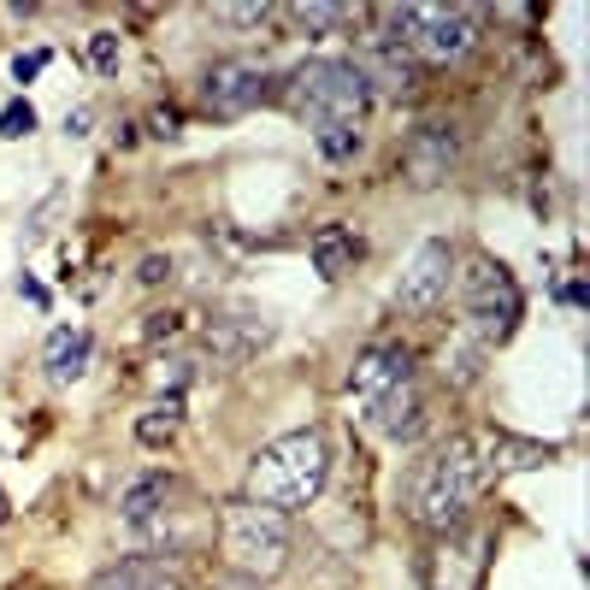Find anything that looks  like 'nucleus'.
Here are the masks:
<instances>
[{"instance_id":"nucleus-1","label":"nucleus","mask_w":590,"mask_h":590,"mask_svg":"<svg viewBox=\"0 0 590 590\" xmlns=\"http://www.w3.org/2000/svg\"><path fill=\"white\" fill-rule=\"evenodd\" d=\"M555 443H531L514 438V431L478 425V431H455V438L431 443L420 461L402 473V514L420 531H455L466 526V514L478 508V496L502 484L508 473H531V466H549Z\"/></svg>"},{"instance_id":"nucleus-2","label":"nucleus","mask_w":590,"mask_h":590,"mask_svg":"<svg viewBox=\"0 0 590 590\" xmlns=\"http://www.w3.org/2000/svg\"><path fill=\"white\" fill-rule=\"evenodd\" d=\"M331 484V443L325 431H284V438L260 443L249 461V478H242V502L272 514H295V508H314Z\"/></svg>"},{"instance_id":"nucleus-3","label":"nucleus","mask_w":590,"mask_h":590,"mask_svg":"<svg viewBox=\"0 0 590 590\" xmlns=\"http://www.w3.org/2000/svg\"><path fill=\"white\" fill-rule=\"evenodd\" d=\"M367 77L355 72V60H331V54H314L302 60L284 83V107L302 118L307 130H355V118L367 113Z\"/></svg>"},{"instance_id":"nucleus-4","label":"nucleus","mask_w":590,"mask_h":590,"mask_svg":"<svg viewBox=\"0 0 590 590\" xmlns=\"http://www.w3.org/2000/svg\"><path fill=\"white\" fill-rule=\"evenodd\" d=\"M219 561L236 579H277L289 567V514L254 508V502H231L219 514Z\"/></svg>"},{"instance_id":"nucleus-5","label":"nucleus","mask_w":590,"mask_h":590,"mask_svg":"<svg viewBox=\"0 0 590 590\" xmlns=\"http://www.w3.org/2000/svg\"><path fill=\"white\" fill-rule=\"evenodd\" d=\"M455 284H461L466 337L484 343V349H491V343H508L514 325H519V314H526L514 272L502 266V260H491V254H473V260H466V272H455Z\"/></svg>"},{"instance_id":"nucleus-6","label":"nucleus","mask_w":590,"mask_h":590,"mask_svg":"<svg viewBox=\"0 0 590 590\" xmlns=\"http://www.w3.org/2000/svg\"><path fill=\"white\" fill-rule=\"evenodd\" d=\"M491 549H496V537L484 526L438 531L420 561V584L425 590H484V579H491Z\"/></svg>"},{"instance_id":"nucleus-7","label":"nucleus","mask_w":590,"mask_h":590,"mask_svg":"<svg viewBox=\"0 0 590 590\" xmlns=\"http://www.w3.org/2000/svg\"><path fill=\"white\" fill-rule=\"evenodd\" d=\"M449 284H455V249L443 236H425L420 249L408 254L402 277H396V307L402 314H438L449 302Z\"/></svg>"},{"instance_id":"nucleus-8","label":"nucleus","mask_w":590,"mask_h":590,"mask_svg":"<svg viewBox=\"0 0 590 590\" xmlns=\"http://www.w3.org/2000/svg\"><path fill=\"white\" fill-rule=\"evenodd\" d=\"M266 95H272V72L254 60H219V65H207V77H201V107L213 118H242Z\"/></svg>"},{"instance_id":"nucleus-9","label":"nucleus","mask_w":590,"mask_h":590,"mask_svg":"<svg viewBox=\"0 0 590 590\" xmlns=\"http://www.w3.org/2000/svg\"><path fill=\"white\" fill-rule=\"evenodd\" d=\"M473 42H478V12L473 7H425L408 54H420L425 65H455V60L473 54Z\"/></svg>"},{"instance_id":"nucleus-10","label":"nucleus","mask_w":590,"mask_h":590,"mask_svg":"<svg viewBox=\"0 0 590 590\" xmlns=\"http://www.w3.org/2000/svg\"><path fill=\"white\" fill-rule=\"evenodd\" d=\"M413 384V355L402 349V343H372V349H360L355 355V367H349V402L367 413L372 402H384L390 390H402Z\"/></svg>"},{"instance_id":"nucleus-11","label":"nucleus","mask_w":590,"mask_h":590,"mask_svg":"<svg viewBox=\"0 0 590 590\" xmlns=\"http://www.w3.org/2000/svg\"><path fill=\"white\" fill-rule=\"evenodd\" d=\"M384 443H420L425 438V425H431V413H425V396L420 384H402V390H390L384 402H372L367 413H360Z\"/></svg>"},{"instance_id":"nucleus-12","label":"nucleus","mask_w":590,"mask_h":590,"mask_svg":"<svg viewBox=\"0 0 590 590\" xmlns=\"http://www.w3.org/2000/svg\"><path fill=\"white\" fill-rule=\"evenodd\" d=\"M266 343H272V325L266 319H249V314L207 325V355H213V367H242V360H254Z\"/></svg>"},{"instance_id":"nucleus-13","label":"nucleus","mask_w":590,"mask_h":590,"mask_svg":"<svg viewBox=\"0 0 590 590\" xmlns=\"http://www.w3.org/2000/svg\"><path fill=\"white\" fill-rule=\"evenodd\" d=\"M89 590H189V584L171 561H160V555H130V561L95 572Z\"/></svg>"},{"instance_id":"nucleus-14","label":"nucleus","mask_w":590,"mask_h":590,"mask_svg":"<svg viewBox=\"0 0 590 590\" xmlns=\"http://www.w3.org/2000/svg\"><path fill=\"white\" fill-rule=\"evenodd\" d=\"M402 166H408V178L420 183V189L443 183V178H449V166H455V130H449V125H425V130L408 143Z\"/></svg>"},{"instance_id":"nucleus-15","label":"nucleus","mask_w":590,"mask_h":590,"mask_svg":"<svg viewBox=\"0 0 590 590\" xmlns=\"http://www.w3.org/2000/svg\"><path fill=\"white\" fill-rule=\"evenodd\" d=\"M89 355H95V337L77 331V325H54L48 331V349H42V367L54 384H72V378L89 372Z\"/></svg>"},{"instance_id":"nucleus-16","label":"nucleus","mask_w":590,"mask_h":590,"mask_svg":"<svg viewBox=\"0 0 590 590\" xmlns=\"http://www.w3.org/2000/svg\"><path fill=\"white\" fill-rule=\"evenodd\" d=\"M171 491H178V484H171L166 473H136V478H125V491H118V519H125V526H143V519H154L171 502Z\"/></svg>"},{"instance_id":"nucleus-17","label":"nucleus","mask_w":590,"mask_h":590,"mask_svg":"<svg viewBox=\"0 0 590 590\" xmlns=\"http://www.w3.org/2000/svg\"><path fill=\"white\" fill-rule=\"evenodd\" d=\"M355 260H360V242H355L349 224H325V231L314 236V272L319 277H343Z\"/></svg>"},{"instance_id":"nucleus-18","label":"nucleus","mask_w":590,"mask_h":590,"mask_svg":"<svg viewBox=\"0 0 590 590\" xmlns=\"http://www.w3.org/2000/svg\"><path fill=\"white\" fill-rule=\"evenodd\" d=\"M178 425H183V396H160V402L136 420V443H143V449H166L171 438H178Z\"/></svg>"},{"instance_id":"nucleus-19","label":"nucleus","mask_w":590,"mask_h":590,"mask_svg":"<svg viewBox=\"0 0 590 590\" xmlns=\"http://www.w3.org/2000/svg\"><path fill=\"white\" fill-rule=\"evenodd\" d=\"M478 372H484V343L461 337L455 349H443V378H449V384H473Z\"/></svg>"},{"instance_id":"nucleus-20","label":"nucleus","mask_w":590,"mask_h":590,"mask_svg":"<svg viewBox=\"0 0 590 590\" xmlns=\"http://www.w3.org/2000/svg\"><path fill=\"white\" fill-rule=\"evenodd\" d=\"M0 136H7V143H24V136H36V107H30L24 95L0 107Z\"/></svg>"},{"instance_id":"nucleus-21","label":"nucleus","mask_w":590,"mask_h":590,"mask_svg":"<svg viewBox=\"0 0 590 590\" xmlns=\"http://www.w3.org/2000/svg\"><path fill=\"white\" fill-rule=\"evenodd\" d=\"M118 60H125L118 30H95V36H89V65H95L101 77H118Z\"/></svg>"},{"instance_id":"nucleus-22","label":"nucleus","mask_w":590,"mask_h":590,"mask_svg":"<svg viewBox=\"0 0 590 590\" xmlns=\"http://www.w3.org/2000/svg\"><path fill=\"white\" fill-rule=\"evenodd\" d=\"M295 24L314 30V36H325V30H343V24H349V7H295Z\"/></svg>"},{"instance_id":"nucleus-23","label":"nucleus","mask_w":590,"mask_h":590,"mask_svg":"<svg viewBox=\"0 0 590 590\" xmlns=\"http://www.w3.org/2000/svg\"><path fill=\"white\" fill-rule=\"evenodd\" d=\"M213 19L219 24H236V30H260V24L272 19V7H266V0H260V7H213Z\"/></svg>"},{"instance_id":"nucleus-24","label":"nucleus","mask_w":590,"mask_h":590,"mask_svg":"<svg viewBox=\"0 0 590 590\" xmlns=\"http://www.w3.org/2000/svg\"><path fill=\"white\" fill-rule=\"evenodd\" d=\"M154 384H160L166 396H183V384H189V360H183V355L160 360V372H154Z\"/></svg>"},{"instance_id":"nucleus-25","label":"nucleus","mask_w":590,"mask_h":590,"mask_svg":"<svg viewBox=\"0 0 590 590\" xmlns=\"http://www.w3.org/2000/svg\"><path fill=\"white\" fill-rule=\"evenodd\" d=\"M355 148H360L355 130H325V136H319V154H325V160H349Z\"/></svg>"},{"instance_id":"nucleus-26","label":"nucleus","mask_w":590,"mask_h":590,"mask_svg":"<svg viewBox=\"0 0 590 590\" xmlns=\"http://www.w3.org/2000/svg\"><path fill=\"white\" fill-rule=\"evenodd\" d=\"M48 60H54L48 48H36V54H19V60H12V83H36V72H42Z\"/></svg>"},{"instance_id":"nucleus-27","label":"nucleus","mask_w":590,"mask_h":590,"mask_svg":"<svg viewBox=\"0 0 590 590\" xmlns=\"http://www.w3.org/2000/svg\"><path fill=\"white\" fill-rule=\"evenodd\" d=\"M19 295H24L30 307H42V314H48V307H54V295H48V284H36V277H30V272H19Z\"/></svg>"},{"instance_id":"nucleus-28","label":"nucleus","mask_w":590,"mask_h":590,"mask_svg":"<svg viewBox=\"0 0 590 590\" xmlns=\"http://www.w3.org/2000/svg\"><path fill=\"white\" fill-rule=\"evenodd\" d=\"M136 277H143V284H166V277H171V254H148Z\"/></svg>"},{"instance_id":"nucleus-29","label":"nucleus","mask_w":590,"mask_h":590,"mask_svg":"<svg viewBox=\"0 0 590 590\" xmlns=\"http://www.w3.org/2000/svg\"><path fill=\"white\" fill-rule=\"evenodd\" d=\"M89 107H77V113H65V136H89Z\"/></svg>"},{"instance_id":"nucleus-30","label":"nucleus","mask_w":590,"mask_h":590,"mask_svg":"<svg viewBox=\"0 0 590 590\" xmlns=\"http://www.w3.org/2000/svg\"><path fill=\"white\" fill-rule=\"evenodd\" d=\"M154 136H178V113H171V107L154 113Z\"/></svg>"},{"instance_id":"nucleus-31","label":"nucleus","mask_w":590,"mask_h":590,"mask_svg":"<svg viewBox=\"0 0 590 590\" xmlns=\"http://www.w3.org/2000/svg\"><path fill=\"white\" fill-rule=\"evenodd\" d=\"M171 331H178V314H154L148 319V337H171Z\"/></svg>"},{"instance_id":"nucleus-32","label":"nucleus","mask_w":590,"mask_h":590,"mask_svg":"<svg viewBox=\"0 0 590 590\" xmlns=\"http://www.w3.org/2000/svg\"><path fill=\"white\" fill-rule=\"evenodd\" d=\"M7 514H12V508H7V491H0V519H7Z\"/></svg>"}]
</instances>
